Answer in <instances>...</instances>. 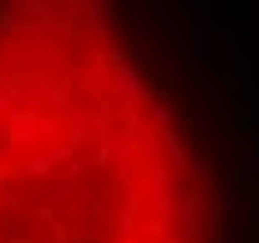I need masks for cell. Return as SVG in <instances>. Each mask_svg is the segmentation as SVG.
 Listing matches in <instances>:
<instances>
[{"label":"cell","instance_id":"1","mask_svg":"<svg viewBox=\"0 0 259 243\" xmlns=\"http://www.w3.org/2000/svg\"><path fill=\"white\" fill-rule=\"evenodd\" d=\"M237 75L154 4H0V243H259Z\"/></svg>","mask_w":259,"mask_h":243}]
</instances>
